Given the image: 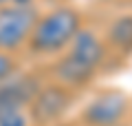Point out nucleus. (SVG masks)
<instances>
[{"instance_id":"nucleus-5","label":"nucleus","mask_w":132,"mask_h":126,"mask_svg":"<svg viewBox=\"0 0 132 126\" xmlns=\"http://www.w3.org/2000/svg\"><path fill=\"white\" fill-rule=\"evenodd\" d=\"M71 106V93L64 86H40V91L29 102V120L38 126H46L60 120Z\"/></svg>"},{"instance_id":"nucleus-1","label":"nucleus","mask_w":132,"mask_h":126,"mask_svg":"<svg viewBox=\"0 0 132 126\" xmlns=\"http://www.w3.org/2000/svg\"><path fill=\"white\" fill-rule=\"evenodd\" d=\"M104 58H106L104 42L90 29H79L66 49V55H62L53 64V73H55L57 82L66 89L84 86L95 78Z\"/></svg>"},{"instance_id":"nucleus-8","label":"nucleus","mask_w":132,"mask_h":126,"mask_svg":"<svg viewBox=\"0 0 132 126\" xmlns=\"http://www.w3.org/2000/svg\"><path fill=\"white\" fill-rule=\"evenodd\" d=\"M13 73H15V62H13V58H11L9 53H2V51H0V82L7 80L9 75H13Z\"/></svg>"},{"instance_id":"nucleus-6","label":"nucleus","mask_w":132,"mask_h":126,"mask_svg":"<svg viewBox=\"0 0 132 126\" xmlns=\"http://www.w3.org/2000/svg\"><path fill=\"white\" fill-rule=\"evenodd\" d=\"M108 42L123 53L132 51V16H121L110 24Z\"/></svg>"},{"instance_id":"nucleus-2","label":"nucleus","mask_w":132,"mask_h":126,"mask_svg":"<svg viewBox=\"0 0 132 126\" xmlns=\"http://www.w3.org/2000/svg\"><path fill=\"white\" fill-rule=\"evenodd\" d=\"M81 29V13L68 5H62L51 9L48 13L40 16L27 47L31 53L38 55H55L68 49L73 38Z\"/></svg>"},{"instance_id":"nucleus-3","label":"nucleus","mask_w":132,"mask_h":126,"mask_svg":"<svg viewBox=\"0 0 132 126\" xmlns=\"http://www.w3.org/2000/svg\"><path fill=\"white\" fill-rule=\"evenodd\" d=\"M40 11L33 2H18L0 9V51L13 53L29 42Z\"/></svg>"},{"instance_id":"nucleus-9","label":"nucleus","mask_w":132,"mask_h":126,"mask_svg":"<svg viewBox=\"0 0 132 126\" xmlns=\"http://www.w3.org/2000/svg\"><path fill=\"white\" fill-rule=\"evenodd\" d=\"M18 2H31V0H0V9L9 5H18Z\"/></svg>"},{"instance_id":"nucleus-10","label":"nucleus","mask_w":132,"mask_h":126,"mask_svg":"<svg viewBox=\"0 0 132 126\" xmlns=\"http://www.w3.org/2000/svg\"><path fill=\"white\" fill-rule=\"evenodd\" d=\"M117 126H123V124H117Z\"/></svg>"},{"instance_id":"nucleus-7","label":"nucleus","mask_w":132,"mask_h":126,"mask_svg":"<svg viewBox=\"0 0 132 126\" xmlns=\"http://www.w3.org/2000/svg\"><path fill=\"white\" fill-rule=\"evenodd\" d=\"M27 106H13V104H0V126H29Z\"/></svg>"},{"instance_id":"nucleus-4","label":"nucleus","mask_w":132,"mask_h":126,"mask_svg":"<svg viewBox=\"0 0 132 126\" xmlns=\"http://www.w3.org/2000/svg\"><path fill=\"white\" fill-rule=\"evenodd\" d=\"M128 95L117 89L99 93L81 113V120L88 126H117L128 113Z\"/></svg>"}]
</instances>
